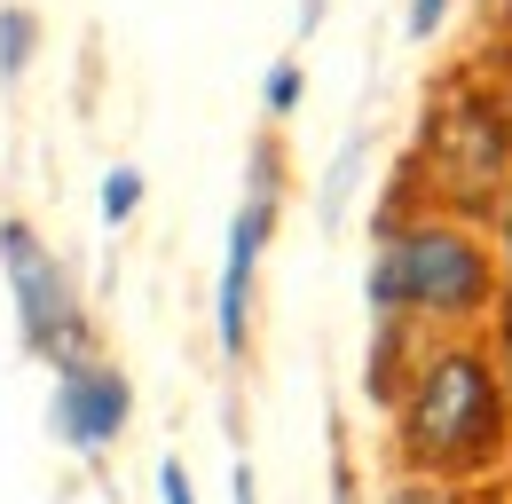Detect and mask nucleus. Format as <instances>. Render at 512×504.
<instances>
[{"instance_id":"nucleus-6","label":"nucleus","mask_w":512,"mask_h":504,"mask_svg":"<svg viewBox=\"0 0 512 504\" xmlns=\"http://www.w3.org/2000/svg\"><path fill=\"white\" fill-rule=\"evenodd\" d=\"M127 410H134V386L119 371H103V363L64 371V386H56V434L71 449H111L127 434Z\"/></svg>"},{"instance_id":"nucleus-14","label":"nucleus","mask_w":512,"mask_h":504,"mask_svg":"<svg viewBox=\"0 0 512 504\" xmlns=\"http://www.w3.org/2000/svg\"><path fill=\"white\" fill-rule=\"evenodd\" d=\"M158 504H197V497H190V473H182L174 457L158 465Z\"/></svg>"},{"instance_id":"nucleus-9","label":"nucleus","mask_w":512,"mask_h":504,"mask_svg":"<svg viewBox=\"0 0 512 504\" xmlns=\"http://www.w3.org/2000/svg\"><path fill=\"white\" fill-rule=\"evenodd\" d=\"M300 95H308V79H300V63H276L268 79H260V103L284 119V111H300Z\"/></svg>"},{"instance_id":"nucleus-13","label":"nucleus","mask_w":512,"mask_h":504,"mask_svg":"<svg viewBox=\"0 0 512 504\" xmlns=\"http://www.w3.org/2000/svg\"><path fill=\"white\" fill-rule=\"evenodd\" d=\"M442 16H449V0H410V8H402V32H410V40H434Z\"/></svg>"},{"instance_id":"nucleus-11","label":"nucleus","mask_w":512,"mask_h":504,"mask_svg":"<svg viewBox=\"0 0 512 504\" xmlns=\"http://www.w3.org/2000/svg\"><path fill=\"white\" fill-rule=\"evenodd\" d=\"M386 504H465V497H457V481H434V473H410V481H402V489H394Z\"/></svg>"},{"instance_id":"nucleus-15","label":"nucleus","mask_w":512,"mask_h":504,"mask_svg":"<svg viewBox=\"0 0 512 504\" xmlns=\"http://www.w3.org/2000/svg\"><path fill=\"white\" fill-rule=\"evenodd\" d=\"M489 252H497V268L512 276V189L497 197V245H489Z\"/></svg>"},{"instance_id":"nucleus-1","label":"nucleus","mask_w":512,"mask_h":504,"mask_svg":"<svg viewBox=\"0 0 512 504\" xmlns=\"http://www.w3.org/2000/svg\"><path fill=\"white\" fill-rule=\"evenodd\" d=\"M394 426H402V457L434 481H465V473H489L512 441V402L497 386L489 347H426L418 371L394 402Z\"/></svg>"},{"instance_id":"nucleus-5","label":"nucleus","mask_w":512,"mask_h":504,"mask_svg":"<svg viewBox=\"0 0 512 504\" xmlns=\"http://www.w3.org/2000/svg\"><path fill=\"white\" fill-rule=\"evenodd\" d=\"M276 229V150H253V189L229 221V252H221V292H213V323H221V347L245 355V331H253V276H260V245Z\"/></svg>"},{"instance_id":"nucleus-10","label":"nucleus","mask_w":512,"mask_h":504,"mask_svg":"<svg viewBox=\"0 0 512 504\" xmlns=\"http://www.w3.org/2000/svg\"><path fill=\"white\" fill-rule=\"evenodd\" d=\"M134 205H142V174H134V166H111V174H103V213L127 221Z\"/></svg>"},{"instance_id":"nucleus-2","label":"nucleus","mask_w":512,"mask_h":504,"mask_svg":"<svg viewBox=\"0 0 512 504\" xmlns=\"http://www.w3.org/2000/svg\"><path fill=\"white\" fill-rule=\"evenodd\" d=\"M497 308V252L457 213L386 221L371 260V315L379 323H473Z\"/></svg>"},{"instance_id":"nucleus-12","label":"nucleus","mask_w":512,"mask_h":504,"mask_svg":"<svg viewBox=\"0 0 512 504\" xmlns=\"http://www.w3.org/2000/svg\"><path fill=\"white\" fill-rule=\"evenodd\" d=\"M489 363H497V386H505V402H512V292L497 300V347H489Z\"/></svg>"},{"instance_id":"nucleus-7","label":"nucleus","mask_w":512,"mask_h":504,"mask_svg":"<svg viewBox=\"0 0 512 504\" xmlns=\"http://www.w3.org/2000/svg\"><path fill=\"white\" fill-rule=\"evenodd\" d=\"M40 48V24H32V8H0V79H16L24 63Z\"/></svg>"},{"instance_id":"nucleus-8","label":"nucleus","mask_w":512,"mask_h":504,"mask_svg":"<svg viewBox=\"0 0 512 504\" xmlns=\"http://www.w3.org/2000/svg\"><path fill=\"white\" fill-rule=\"evenodd\" d=\"M355 174H363V134L331 158V182H323V221H339L347 213V197H355Z\"/></svg>"},{"instance_id":"nucleus-4","label":"nucleus","mask_w":512,"mask_h":504,"mask_svg":"<svg viewBox=\"0 0 512 504\" xmlns=\"http://www.w3.org/2000/svg\"><path fill=\"white\" fill-rule=\"evenodd\" d=\"M0 268H8V292H16L24 347H32V355H48L56 371H87L95 355H87V315H79V292H71V276L48 260V245H40L24 221H8V229H0Z\"/></svg>"},{"instance_id":"nucleus-3","label":"nucleus","mask_w":512,"mask_h":504,"mask_svg":"<svg viewBox=\"0 0 512 504\" xmlns=\"http://www.w3.org/2000/svg\"><path fill=\"white\" fill-rule=\"evenodd\" d=\"M418 174L449 213H489L512 189V103L481 79H457L426 103Z\"/></svg>"}]
</instances>
